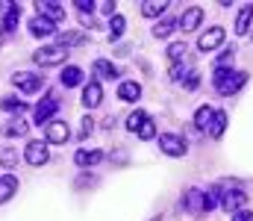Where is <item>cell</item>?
<instances>
[{
  "label": "cell",
  "instance_id": "6da1fadb",
  "mask_svg": "<svg viewBox=\"0 0 253 221\" xmlns=\"http://www.w3.org/2000/svg\"><path fill=\"white\" fill-rule=\"evenodd\" d=\"M245 83H248L245 71H215V88L221 94H236Z\"/></svg>",
  "mask_w": 253,
  "mask_h": 221
},
{
  "label": "cell",
  "instance_id": "7a4b0ae2",
  "mask_svg": "<svg viewBox=\"0 0 253 221\" xmlns=\"http://www.w3.org/2000/svg\"><path fill=\"white\" fill-rule=\"evenodd\" d=\"M65 59H68V50H65V47H59V44L39 47V50L33 53V62H36L39 68H53V65H62Z\"/></svg>",
  "mask_w": 253,
  "mask_h": 221
},
{
  "label": "cell",
  "instance_id": "3957f363",
  "mask_svg": "<svg viewBox=\"0 0 253 221\" xmlns=\"http://www.w3.org/2000/svg\"><path fill=\"white\" fill-rule=\"evenodd\" d=\"M56 109H59L56 94H44V97L36 103V109H33V121H36V124H50V118L56 115Z\"/></svg>",
  "mask_w": 253,
  "mask_h": 221
},
{
  "label": "cell",
  "instance_id": "277c9868",
  "mask_svg": "<svg viewBox=\"0 0 253 221\" xmlns=\"http://www.w3.org/2000/svg\"><path fill=\"white\" fill-rule=\"evenodd\" d=\"M159 147H162V153H168V156H186V153H189L186 139L177 136V133H162V136H159Z\"/></svg>",
  "mask_w": 253,
  "mask_h": 221
},
{
  "label": "cell",
  "instance_id": "5b68a950",
  "mask_svg": "<svg viewBox=\"0 0 253 221\" xmlns=\"http://www.w3.org/2000/svg\"><path fill=\"white\" fill-rule=\"evenodd\" d=\"M24 159H27L33 168L44 165V162L50 159V147H47V142H30V145L24 147Z\"/></svg>",
  "mask_w": 253,
  "mask_h": 221
},
{
  "label": "cell",
  "instance_id": "8992f818",
  "mask_svg": "<svg viewBox=\"0 0 253 221\" xmlns=\"http://www.w3.org/2000/svg\"><path fill=\"white\" fill-rule=\"evenodd\" d=\"M221 207L230 213H242L248 207V195L242 189H227V192H221Z\"/></svg>",
  "mask_w": 253,
  "mask_h": 221
},
{
  "label": "cell",
  "instance_id": "52a82bcc",
  "mask_svg": "<svg viewBox=\"0 0 253 221\" xmlns=\"http://www.w3.org/2000/svg\"><path fill=\"white\" fill-rule=\"evenodd\" d=\"M12 83L21 88V91H27V94H33V91H39L42 86H44V80L39 77V74H30V71H18L12 74Z\"/></svg>",
  "mask_w": 253,
  "mask_h": 221
},
{
  "label": "cell",
  "instance_id": "ba28073f",
  "mask_svg": "<svg viewBox=\"0 0 253 221\" xmlns=\"http://www.w3.org/2000/svg\"><path fill=\"white\" fill-rule=\"evenodd\" d=\"M224 27H212V30H206L200 39H197V47H200V53H209V50H215L221 42H224Z\"/></svg>",
  "mask_w": 253,
  "mask_h": 221
},
{
  "label": "cell",
  "instance_id": "9c48e42d",
  "mask_svg": "<svg viewBox=\"0 0 253 221\" xmlns=\"http://www.w3.org/2000/svg\"><path fill=\"white\" fill-rule=\"evenodd\" d=\"M100 103H103V86H100L97 80L85 83V88H83V106H85V109H94V106H100Z\"/></svg>",
  "mask_w": 253,
  "mask_h": 221
},
{
  "label": "cell",
  "instance_id": "30bf717a",
  "mask_svg": "<svg viewBox=\"0 0 253 221\" xmlns=\"http://www.w3.org/2000/svg\"><path fill=\"white\" fill-rule=\"evenodd\" d=\"M200 21H203V9H200V6H189V9L177 18V27L186 30V33H191V30L200 27Z\"/></svg>",
  "mask_w": 253,
  "mask_h": 221
},
{
  "label": "cell",
  "instance_id": "8fae6325",
  "mask_svg": "<svg viewBox=\"0 0 253 221\" xmlns=\"http://www.w3.org/2000/svg\"><path fill=\"white\" fill-rule=\"evenodd\" d=\"M71 139V127L65 121H50L47 124V145H65Z\"/></svg>",
  "mask_w": 253,
  "mask_h": 221
},
{
  "label": "cell",
  "instance_id": "7c38bea8",
  "mask_svg": "<svg viewBox=\"0 0 253 221\" xmlns=\"http://www.w3.org/2000/svg\"><path fill=\"white\" fill-rule=\"evenodd\" d=\"M36 9H39V15L42 18H47V21H65V9L62 3H56V0H44V3H36Z\"/></svg>",
  "mask_w": 253,
  "mask_h": 221
},
{
  "label": "cell",
  "instance_id": "4fadbf2b",
  "mask_svg": "<svg viewBox=\"0 0 253 221\" xmlns=\"http://www.w3.org/2000/svg\"><path fill=\"white\" fill-rule=\"evenodd\" d=\"M30 33H33L36 39H47V36L56 33V24L47 21V18H42V15H36V18H30Z\"/></svg>",
  "mask_w": 253,
  "mask_h": 221
},
{
  "label": "cell",
  "instance_id": "5bb4252c",
  "mask_svg": "<svg viewBox=\"0 0 253 221\" xmlns=\"http://www.w3.org/2000/svg\"><path fill=\"white\" fill-rule=\"evenodd\" d=\"M183 210H189V213H206V207H203V192L200 189H189L186 195H183Z\"/></svg>",
  "mask_w": 253,
  "mask_h": 221
},
{
  "label": "cell",
  "instance_id": "9a60e30c",
  "mask_svg": "<svg viewBox=\"0 0 253 221\" xmlns=\"http://www.w3.org/2000/svg\"><path fill=\"white\" fill-rule=\"evenodd\" d=\"M212 139H221L224 133H227V112L224 109H215V115H212V121H209V130H206Z\"/></svg>",
  "mask_w": 253,
  "mask_h": 221
},
{
  "label": "cell",
  "instance_id": "2e32d148",
  "mask_svg": "<svg viewBox=\"0 0 253 221\" xmlns=\"http://www.w3.org/2000/svg\"><path fill=\"white\" fill-rule=\"evenodd\" d=\"M103 159V150H77L74 153V162L80 165V168H91V165H97Z\"/></svg>",
  "mask_w": 253,
  "mask_h": 221
},
{
  "label": "cell",
  "instance_id": "e0dca14e",
  "mask_svg": "<svg viewBox=\"0 0 253 221\" xmlns=\"http://www.w3.org/2000/svg\"><path fill=\"white\" fill-rule=\"evenodd\" d=\"M168 6H171L168 0H144L141 3V15L144 18H159V15H165Z\"/></svg>",
  "mask_w": 253,
  "mask_h": 221
},
{
  "label": "cell",
  "instance_id": "ac0fdd59",
  "mask_svg": "<svg viewBox=\"0 0 253 221\" xmlns=\"http://www.w3.org/2000/svg\"><path fill=\"white\" fill-rule=\"evenodd\" d=\"M91 71H94L97 80H115V77H118V68H115L109 59H97V62L91 65Z\"/></svg>",
  "mask_w": 253,
  "mask_h": 221
},
{
  "label": "cell",
  "instance_id": "d6986e66",
  "mask_svg": "<svg viewBox=\"0 0 253 221\" xmlns=\"http://www.w3.org/2000/svg\"><path fill=\"white\" fill-rule=\"evenodd\" d=\"M3 6V33H9L15 24H18V18H21V6H15V3H0Z\"/></svg>",
  "mask_w": 253,
  "mask_h": 221
},
{
  "label": "cell",
  "instance_id": "ffe728a7",
  "mask_svg": "<svg viewBox=\"0 0 253 221\" xmlns=\"http://www.w3.org/2000/svg\"><path fill=\"white\" fill-rule=\"evenodd\" d=\"M118 97H121V100H129V103L138 100V97H141V86H138L135 80H126V83L118 86Z\"/></svg>",
  "mask_w": 253,
  "mask_h": 221
},
{
  "label": "cell",
  "instance_id": "44dd1931",
  "mask_svg": "<svg viewBox=\"0 0 253 221\" xmlns=\"http://www.w3.org/2000/svg\"><path fill=\"white\" fill-rule=\"evenodd\" d=\"M15 192H18V177H15V174L0 177V204H6Z\"/></svg>",
  "mask_w": 253,
  "mask_h": 221
},
{
  "label": "cell",
  "instance_id": "7402d4cb",
  "mask_svg": "<svg viewBox=\"0 0 253 221\" xmlns=\"http://www.w3.org/2000/svg\"><path fill=\"white\" fill-rule=\"evenodd\" d=\"M59 83H62L65 88H74V86H80V83H83V71H80L77 65H68V68H62Z\"/></svg>",
  "mask_w": 253,
  "mask_h": 221
},
{
  "label": "cell",
  "instance_id": "603a6c76",
  "mask_svg": "<svg viewBox=\"0 0 253 221\" xmlns=\"http://www.w3.org/2000/svg\"><path fill=\"white\" fill-rule=\"evenodd\" d=\"M212 115H215V109L212 106H197V112H194V127L197 130H209V121H212Z\"/></svg>",
  "mask_w": 253,
  "mask_h": 221
},
{
  "label": "cell",
  "instance_id": "cb8c5ba5",
  "mask_svg": "<svg viewBox=\"0 0 253 221\" xmlns=\"http://www.w3.org/2000/svg\"><path fill=\"white\" fill-rule=\"evenodd\" d=\"M251 21H253V6H242V12H239V18H236V33L245 36V33L251 30Z\"/></svg>",
  "mask_w": 253,
  "mask_h": 221
},
{
  "label": "cell",
  "instance_id": "d4e9b609",
  "mask_svg": "<svg viewBox=\"0 0 253 221\" xmlns=\"http://www.w3.org/2000/svg\"><path fill=\"white\" fill-rule=\"evenodd\" d=\"M124 30H126V21L121 15H112V18H109V42H118V39L124 36Z\"/></svg>",
  "mask_w": 253,
  "mask_h": 221
},
{
  "label": "cell",
  "instance_id": "484cf974",
  "mask_svg": "<svg viewBox=\"0 0 253 221\" xmlns=\"http://www.w3.org/2000/svg\"><path fill=\"white\" fill-rule=\"evenodd\" d=\"M174 30H177V18H165V21H159V24L153 27V36H156V39H168Z\"/></svg>",
  "mask_w": 253,
  "mask_h": 221
},
{
  "label": "cell",
  "instance_id": "4316f807",
  "mask_svg": "<svg viewBox=\"0 0 253 221\" xmlns=\"http://www.w3.org/2000/svg\"><path fill=\"white\" fill-rule=\"evenodd\" d=\"M27 130H30V124H24V121L18 118V121H9V124L3 127V136H9V139L15 136V139H18V136H27Z\"/></svg>",
  "mask_w": 253,
  "mask_h": 221
},
{
  "label": "cell",
  "instance_id": "83f0119b",
  "mask_svg": "<svg viewBox=\"0 0 253 221\" xmlns=\"http://www.w3.org/2000/svg\"><path fill=\"white\" fill-rule=\"evenodd\" d=\"M144 118H147V115H144L141 109H132V112L126 115V130H129V133H135V130L144 124Z\"/></svg>",
  "mask_w": 253,
  "mask_h": 221
},
{
  "label": "cell",
  "instance_id": "f1b7e54d",
  "mask_svg": "<svg viewBox=\"0 0 253 221\" xmlns=\"http://www.w3.org/2000/svg\"><path fill=\"white\" fill-rule=\"evenodd\" d=\"M135 136H138V139H144V142H147V139H153V136H156V121H153V118H144V124L135 130Z\"/></svg>",
  "mask_w": 253,
  "mask_h": 221
},
{
  "label": "cell",
  "instance_id": "f546056e",
  "mask_svg": "<svg viewBox=\"0 0 253 221\" xmlns=\"http://www.w3.org/2000/svg\"><path fill=\"white\" fill-rule=\"evenodd\" d=\"M0 106H3L6 112H24V109H27V103H24V100H18V97H3V100H0Z\"/></svg>",
  "mask_w": 253,
  "mask_h": 221
},
{
  "label": "cell",
  "instance_id": "4dcf8cb0",
  "mask_svg": "<svg viewBox=\"0 0 253 221\" xmlns=\"http://www.w3.org/2000/svg\"><path fill=\"white\" fill-rule=\"evenodd\" d=\"M183 56H186V44H171L168 47V59L177 65V62H183Z\"/></svg>",
  "mask_w": 253,
  "mask_h": 221
},
{
  "label": "cell",
  "instance_id": "1f68e13d",
  "mask_svg": "<svg viewBox=\"0 0 253 221\" xmlns=\"http://www.w3.org/2000/svg\"><path fill=\"white\" fill-rule=\"evenodd\" d=\"M0 165L15 168V165H18V153H15V150H0Z\"/></svg>",
  "mask_w": 253,
  "mask_h": 221
},
{
  "label": "cell",
  "instance_id": "d6a6232c",
  "mask_svg": "<svg viewBox=\"0 0 253 221\" xmlns=\"http://www.w3.org/2000/svg\"><path fill=\"white\" fill-rule=\"evenodd\" d=\"M83 42V33H62L59 36V47H65V44H80Z\"/></svg>",
  "mask_w": 253,
  "mask_h": 221
},
{
  "label": "cell",
  "instance_id": "836d02e7",
  "mask_svg": "<svg viewBox=\"0 0 253 221\" xmlns=\"http://www.w3.org/2000/svg\"><path fill=\"white\" fill-rule=\"evenodd\" d=\"M91 133H94V121H91V118L85 115V118L80 121V139H88Z\"/></svg>",
  "mask_w": 253,
  "mask_h": 221
},
{
  "label": "cell",
  "instance_id": "e575fe53",
  "mask_svg": "<svg viewBox=\"0 0 253 221\" xmlns=\"http://www.w3.org/2000/svg\"><path fill=\"white\" fill-rule=\"evenodd\" d=\"M74 6H77V9H80V15H88V12H91V9H94V6H97V3H94V0H77V3H74Z\"/></svg>",
  "mask_w": 253,
  "mask_h": 221
},
{
  "label": "cell",
  "instance_id": "d590c367",
  "mask_svg": "<svg viewBox=\"0 0 253 221\" xmlns=\"http://www.w3.org/2000/svg\"><path fill=\"white\" fill-rule=\"evenodd\" d=\"M197 83H200V74H197V71L186 74V88H197Z\"/></svg>",
  "mask_w": 253,
  "mask_h": 221
},
{
  "label": "cell",
  "instance_id": "8d00e7d4",
  "mask_svg": "<svg viewBox=\"0 0 253 221\" xmlns=\"http://www.w3.org/2000/svg\"><path fill=\"white\" fill-rule=\"evenodd\" d=\"M100 12L112 18V15H115V0H106V3H100Z\"/></svg>",
  "mask_w": 253,
  "mask_h": 221
},
{
  "label": "cell",
  "instance_id": "74e56055",
  "mask_svg": "<svg viewBox=\"0 0 253 221\" xmlns=\"http://www.w3.org/2000/svg\"><path fill=\"white\" fill-rule=\"evenodd\" d=\"M186 74V65H171V80H183Z\"/></svg>",
  "mask_w": 253,
  "mask_h": 221
},
{
  "label": "cell",
  "instance_id": "f35d334b",
  "mask_svg": "<svg viewBox=\"0 0 253 221\" xmlns=\"http://www.w3.org/2000/svg\"><path fill=\"white\" fill-rule=\"evenodd\" d=\"M233 221H253V216L251 213H245V210H242V213H236V219Z\"/></svg>",
  "mask_w": 253,
  "mask_h": 221
},
{
  "label": "cell",
  "instance_id": "ab89813d",
  "mask_svg": "<svg viewBox=\"0 0 253 221\" xmlns=\"http://www.w3.org/2000/svg\"><path fill=\"white\" fill-rule=\"evenodd\" d=\"M80 21H83V27H94V18L91 15H80Z\"/></svg>",
  "mask_w": 253,
  "mask_h": 221
},
{
  "label": "cell",
  "instance_id": "60d3db41",
  "mask_svg": "<svg viewBox=\"0 0 253 221\" xmlns=\"http://www.w3.org/2000/svg\"><path fill=\"white\" fill-rule=\"evenodd\" d=\"M0 44H3V27H0Z\"/></svg>",
  "mask_w": 253,
  "mask_h": 221
},
{
  "label": "cell",
  "instance_id": "b9f144b4",
  "mask_svg": "<svg viewBox=\"0 0 253 221\" xmlns=\"http://www.w3.org/2000/svg\"><path fill=\"white\" fill-rule=\"evenodd\" d=\"M153 221H162V219H159V216H156V219H153Z\"/></svg>",
  "mask_w": 253,
  "mask_h": 221
}]
</instances>
